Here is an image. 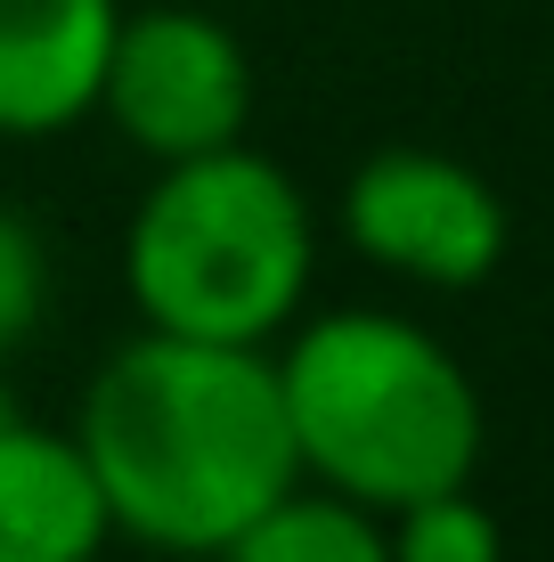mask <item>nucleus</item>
<instances>
[{
  "instance_id": "nucleus-1",
  "label": "nucleus",
  "mask_w": 554,
  "mask_h": 562,
  "mask_svg": "<svg viewBox=\"0 0 554 562\" xmlns=\"http://www.w3.org/2000/svg\"><path fill=\"white\" fill-rule=\"evenodd\" d=\"M74 449L106 497L114 538L147 554H221L278 490H294L270 342L131 335L82 383Z\"/></svg>"
},
{
  "instance_id": "nucleus-2",
  "label": "nucleus",
  "mask_w": 554,
  "mask_h": 562,
  "mask_svg": "<svg viewBox=\"0 0 554 562\" xmlns=\"http://www.w3.org/2000/svg\"><path fill=\"white\" fill-rule=\"evenodd\" d=\"M270 367L302 481L368 514H399L432 490H456L482 464L489 416L465 359L399 310L294 318Z\"/></svg>"
},
{
  "instance_id": "nucleus-3",
  "label": "nucleus",
  "mask_w": 554,
  "mask_h": 562,
  "mask_svg": "<svg viewBox=\"0 0 554 562\" xmlns=\"http://www.w3.org/2000/svg\"><path fill=\"white\" fill-rule=\"evenodd\" d=\"M318 278L310 196L278 155L228 139L156 164L123 228L131 310L196 342H278Z\"/></svg>"
},
{
  "instance_id": "nucleus-4",
  "label": "nucleus",
  "mask_w": 554,
  "mask_h": 562,
  "mask_svg": "<svg viewBox=\"0 0 554 562\" xmlns=\"http://www.w3.org/2000/svg\"><path fill=\"white\" fill-rule=\"evenodd\" d=\"M99 114L147 164L228 147L253 123V57L213 9H123L106 49Z\"/></svg>"
},
{
  "instance_id": "nucleus-5",
  "label": "nucleus",
  "mask_w": 554,
  "mask_h": 562,
  "mask_svg": "<svg viewBox=\"0 0 554 562\" xmlns=\"http://www.w3.org/2000/svg\"><path fill=\"white\" fill-rule=\"evenodd\" d=\"M342 237L375 269L432 294H473L506 261V196L441 147H375L342 180Z\"/></svg>"
},
{
  "instance_id": "nucleus-6",
  "label": "nucleus",
  "mask_w": 554,
  "mask_h": 562,
  "mask_svg": "<svg viewBox=\"0 0 554 562\" xmlns=\"http://www.w3.org/2000/svg\"><path fill=\"white\" fill-rule=\"evenodd\" d=\"M123 0H0V139H57L99 114Z\"/></svg>"
},
{
  "instance_id": "nucleus-7",
  "label": "nucleus",
  "mask_w": 554,
  "mask_h": 562,
  "mask_svg": "<svg viewBox=\"0 0 554 562\" xmlns=\"http://www.w3.org/2000/svg\"><path fill=\"white\" fill-rule=\"evenodd\" d=\"M106 538L114 521L74 432L0 408V562H99Z\"/></svg>"
},
{
  "instance_id": "nucleus-8",
  "label": "nucleus",
  "mask_w": 554,
  "mask_h": 562,
  "mask_svg": "<svg viewBox=\"0 0 554 562\" xmlns=\"http://www.w3.org/2000/svg\"><path fill=\"white\" fill-rule=\"evenodd\" d=\"M213 562H392V547H384V514L351 506L318 481H294Z\"/></svg>"
},
{
  "instance_id": "nucleus-9",
  "label": "nucleus",
  "mask_w": 554,
  "mask_h": 562,
  "mask_svg": "<svg viewBox=\"0 0 554 562\" xmlns=\"http://www.w3.org/2000/svg\"><path fill=\"white\" fill-rule=\"evenodd\" d=\"M384 547L392 562H506V530L473 497V481H456V490H432L416 506L384 514Z\"/></svg>"
},
{
  "instance_id": "nucleus-10",
  "label": "nucleus",
  "mask_w": 554,
  "mask_h": 562,
  "mask_svg": "<svg viewBox=\"0 0 554 562\" xmlns=\"http://www.w3.org/2000/svg\"><path fill=\"white\" fill-rule=\"evenodd\" d=\"M42 310H49V245L25 212L0 204V359L42 326Z\"/></svg>"
}]
</instances>
